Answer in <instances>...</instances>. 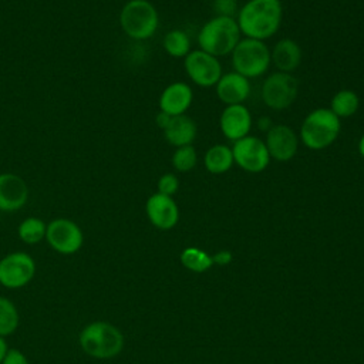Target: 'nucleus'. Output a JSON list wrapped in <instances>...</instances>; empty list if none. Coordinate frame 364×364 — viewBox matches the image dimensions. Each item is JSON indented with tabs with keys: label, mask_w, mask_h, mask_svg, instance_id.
Listing matches in <instances>:
<instances>
[{
	"label": "nucleus",
	"mask_w": 364,
	"mask_h": 364,
	"mask_svg": "<svg viewBox=\"0 0 364 364\" xmlns=\"http://www.w3.org/2000/svg\"><path fill=\"white\" fill-rule=\"evenodd\" d=\"M203 165L210 173H225L233 165L232 148L226 145H213L206 151L203 156Z\"/></svg>",
	"instance_id": "obj_20"
},
{
	"label": "nucleus",
	"mask_w": 364,
	"mask_h": 364,
	"mask_svg": "<svg viewBox=\"0 0 364 364\" xmlns=\"http://www.w3.org/2000/svg\"><path fill=\"white\" fill-rule=\"evenodd\" d=\"M360 105L358 95L351 90H341L336 92L330 102V109L338 118H347L357 112Z\"/></svg>",
	"instance_id": "obj_21"
},
{
	"label": "nucleus",
	"mask_w": 364,
	"mask_h": 364,
	"mask_svg": "<svg viewBox=\"0 0 364 364\" xmlns=\"http://www.w3.org/2000/svg\"><path fill=\"white\" fill-rule=\"evenodd\" d=\"M145 210L149 222L161 230L172 229L179 220V208L176 202L172 196L159 192L148 198Z\"/></svg>",
	"instance_id": "obj_12"
},
{
	"label": "nucleus",
	"mask_w": 364,
	"mask_h": 364,
	"mask_svg": "<svg viewBox=\"0 0 364 364\" xmlns=\"http://www.w3.org/2000/svg\"><path fill=\"white\" fill-rule=\"evenodd\" d=\"M233 162L247 172H262L270 162V155L264 141L247 135L233 142Z\"/></svg>",
	"instance_id": "obj_10"
},
{
	"label": "nucleus",
	"mask_w": 364,
	"mask_h": 364,
	"mask_svg": "<svg viewBox=\"0 0 364 364\" xmlns=\"http://www.w3.org/2000/svg\"><path fill=\"white\" fill-rule=\"evenodd\" d=\"M283 9L280 0H249L237 11V26L247 38L266 40L280 27Z\"/></svg>",
	"instance_id": "obj_1"
},
{
	"label": "nucleus",
	"mask_w": 364,
	"mask_h": 364,
	"mask_svg": "<svg viewBox=\"0 0 364 364\" xmlns=\"http://www.w3.org/2000/svg\"><path fill=\"white\" fill-rule=\"evenodd\" d=\"M222 134L230 139L237 141L249 135L252 129V115L243 104L226 105L220 115Z\"/></svg>",
	"instance_id": "obj_15"
},
{
	"label": "nucleus",
	"mask_w": 364,
	"mask_h": 364,
	"mask_svg": "<svg viewBox=\"0 0 364 364\" xmlns=\"http://www.w3.org/2000/svg\"><path fill=\"white\" fill-rule=\"evenodd\" d=\"M121 330L104 320H95L82 327L78 334L80 348L90 357L108 360L117 357L124 348Z\"/></svg>",
	"instance_id": "obj_2"
},
{
	"label": "nucleus",
	"mask_w": 364,
	"mask_h": 364,
	"mask_svg": "<svg viewBox=\"0 0 364 364\" xmlns=\"http://www.w3.org/2000/svg\"><path fill=\"white\" fill-rule=\"evenodd\" d=\"M213 10L216 16L235 17V14L237 13V1L236 0H213Z\"/></svg>",
	"instance_id": "obj_28"
},
{
	"label": "nucleus",
	"mask_w": 364,
	"mask_h": 364,
	"mask_svg": "<svg viewBox=\"0 0 364 364\" xmlns=\"http://www.w3.org/2000/svg\"><path fill=\"white\" fill-rule=\"evenodd\" d=\"M119 24L131 38L146 40L158 28V11L148 0H129L121 10Z\"/></svg>",
	"instance_id": "obj_5"
},
{
	"label": "nucleus",
	"mask_w": 364,
	"mask_h": 364,
	"mask_svg": "<svg viewBox=\"0 0 364 364\" xmlns=\"http://www.w3.org/2000/svg\"><path fill=\"white\" fill-rule=\"evenodd\" d=\"M171 115L169 114H166V112H164V111H159V114L156 115V125L164 131L166 127H168V124H169V121H171Z\"/></svg>",
	"instance_id": "obj_31"
},
{
	"label": "nucleus",
	"mask_w": 364,
	"mask_h": 364,
	"mask_svg": "<svg viewBox=\"0 0 364 364\" xmlns=\"http://www.w3.org/2000/svg\"><path fill=\"white\" fill-rule=\"evenodd\" d=\"M7 350H9V346H7V343H6V338L0 336V364H1V361H3V357L6 355Z\"/></svg>",
	"instance_id": "obj_33"
},
{
	"label": "nucleus",
	"mask_w": 364,
	"mask_h": 364,
	"mask_svg": "<svg viewBox=\"0 0 364 364\" xmlns=\"http://www.w3.org/2000/svg\"><path fill=\"white\" fill-rule=\"evenodd\" d=\"M46 240L57 253L74 255L81 249L84 235L81 228L74 220L57 218L47 225Z\"/></svg>",
	"instance_id": "obj_9"
},
{
	"label": "nucleus",
	"mask_w": 364,
	"mask_h": 364,
	"mask_svg": "<svg viewBox=\"0 0 364 364\" xmlns=\"http://www.w3.org/2000/svg\"><path fill=\"white\" fill-rule=\"evenodd\" d=\"M28 199V188L24 179L16 173H0V210L16 212Z\"/></svg>",
	"instance_id": "obj_14"
},
{
	"label": "nucleus",
	"mask_w": 364,
	"mask_h": 364,
	"mask_svg": "<svg viewBox=\"0 0 364 364\" xmlns=\"http://www.w3.org/2000/svg\"><path fill=\"white\" fill-rule=\"evenodd\" d=\"M240 30L233 17L216 16L206 21L198 34V43L202 51L220 57L233 51L240 41Z\"/></svg>",
	"instance_id": "obj_3"
},
{
	"label": "nucleus",
	"mask_w": 364,
	"mask_h": 364,
	"mask_svg": "<svg viewBox=\"0 0 364 364\" xmlns=\"http://www.w3.org/2000/svg\"><path fill=\"white\" fill-rule=\"evenodd\" d=\"M196 134L198 128L195 121L185 114L172 117L168 127L164 129L166 141L176 148L183 145H192V142L196 138Z\"/></svg>",
	"instance_id": "obj_18"
},
{
	"label": "nucleus",
	"mask_w": 364,
	"mask_h": 364,
	"mask_svg": "<svg viewBox=\"0 0 364 364\" xmlns=\"http://www.w3.org/2000/svg\"><path fill=\"white\" fill-rule=\"evenodd\" d=\"M193 100L192 88L182 81L169 84L159 97L161 111L169 114L171 117L182 115L191 107Z\"/></svg>",
	"instance_id": "obj_17"
},
{
	"label": "nucleus",
	"mask_w": 364,
	"mask_h": 364,
	"mask_svg": "<svg viewBox=\"0 0 364 364\" xmlns=\"http://www.w3.org/2000/svg\"><path fill=\"white\" fill-rule=\"evenodd\" d=\"M270 64V51L264 41L255 38L240 40L232 51V65L235 71L246 78L264 74Z\"/></svg>",
	"instance_id": "obj_6"
},
{
	"label": "nucleus",
	"mask_w": 364,
	"mask_h": 364,
	"mask_svg": "<svg viewBox=\"0 0 364 364\" xmlns=\"http://www.w3.org/2000/svg\"><path fill=\"white\" fill-rule=\"evenodd\" d=\"M340 129V118L330 108H316L304 118L300 138L307 148L318 151L330 146L337 139Z\"/></svg>",
	"instance_id": "obj_4"
},
{
	"label": "nucleus",
	"mask_w": 364,
	"mask_h": 364,
	"mask_svg": "<svg viewBox=\"0 0 364 364\" xmlns=\"http://www.w3.org/2000/svg\"><path fill=\"white\" fill-rule=\"evenodd\" d=\"M257 127H259L262 131H266V132H267L273 125L270 124V119H269L267 117H262V118L259 119V122H257Z\"/></svg>",
	"instance_id": "obj_32"
},
{
	"label": "nucleus",
	"mask_w": 364,
	"mask_h": 364,
	"mask_svg": "<svg viewBox=\"0 0 364 364\" xmlns=\"http://www.w3.org/2000/svg\"><path fill=\"white\" fill-rule=\"evenodd\" d=\"M196 162H198V154L192 145L179 146L172 155V165L179 172H188L193 169Z\"/></svg>",
	"instance_id": "obj_26"
},
{
	"label": "nucleus",
	"mask_w": 364,
	"mask_h": 364,
	"mask_svg": "<svg viewBox=\"0 0 364 364\" xmlns=\"http://www.w3.org/2000/svg\"><path fill=\"white\" fill-rule=\"evenodd\" d=\"M46 232H47V225L44 223L43 219L36 216L26 218L17 228V235L20 240L27 245L40 243L43 239H46Z\"/></svg>",
	"instance_id": "obj_22"
},
{
	"label": "nucleus",
	"mask_w": 364,
	"mask_h": 364,
	"mask_svg": "<svg viewBox=\"0 0 364 364\" xmlns=\"http://www.w3.org/2000/svg\"><path fill=\"white\" fill-rule=\"evenodd\" d=\"M183 64L189 78L199 87L208 88L216 85L222 77V65L218 57L210 55L202 50L191 51L185 57Z\"/></svg>",
	"instance_id": "obj_11"
},
{
	"label": "nucleus",
	"mask_w": 364,
	"mask_h": 364,
	"mask_svg": "<svg viewBox=\"0 0 364 364\" xmlns=\"http://www.w3.org/2000/svg\"><path fill=\"white\" fill-rule=\"evenodd\" d=\"M216 94L219 100L226 105L242 104L250 94L249 78L237 74L236 71L222 74L216 82Z\"/></svg>",
	"instance_id": "obj_16"
},
{
	"label": "nucleus",
	"mask_w": 364,
	"mask_h": 364,
	"mask_svg": "<svg viewBox=\"0 0 364 364\" xmlns=\"http://www.w3.org/2000/svg\"><path fill=\"white\" fill-rule=\"evenodd\" d=\"M179 189V181L173 173H165L158 181V192L172 196Z\"/></svg>",
	"instance_id": "obj_27"
},
{
	"label": "nucleus",
	"mask_w": 364,
	"mask_h": 364,
	"mask_svg": "<svg viewBox=\"0 0 364 364\" xmlns=\"http://www.w3.org/2000/svg\"><path fill=\"white\" fill-rule=\"evenodd\" d=\"M264 144L270 158L280 162L291 159L299 148L297 135L287 125H273L266 132Z\"/></svg>",
	"instance_id": "obj_13"
},
{
	"label": "nucleus",
	"mask_w": 364,
	"mask_h": 364,
	"mask_svg": "<svg viewBox=\"0 0 364 364\" xmlns=\"http://www.w3.org/2000/svg\"><path fill=\"white\" fill-rule=\"evenodd\" d=\"M232 259H233V255L229 250H220L212 256V262L219 266L229 264L232 262Z\"/></svg>",
	"instance_id": "obj_30"
},
{
	"label": "nucleus",
	"mask_w": 364,
	"mask_h": 364,
	"mask_svg": "<svg viewBox=\"0 0 364 364\" xmlns=\"http://www.w3.org/2000/svg\"><path fill=\"white\" fill-rule=\"evenodd\" d=\"M358 152H360V155L364 158V135L361 136V139H360V142H358Z\"/></svg>",
	"instance_id": "obj_34"
},
{
	"label": "nucleus",
	"mask_w": 364,
	"mask_h": 364,
	"mask_svg": "<svg viewBox=\"0 0 364 364\" xmlns=\"http://www.w3.org/2000/svg\"><path fill=\"white\" fill-rule=\"evenodd\" d=\"M181 262L182 264L196 273L206 272L212 264V256H209L206 252L198 249V247H186L181 253Z\"/></svg>",
	"instance_id": "obj_24"
},
{
	"label": "nucleus",
	"mask_w": 364,
	"mask_h": 364,
	"mask_svg": "<svg viewBox=\"0 0 364 364\" xmlns=\"http://www.w3.org/2000/svg\"><path fill=\"white\" fill-rule=\"evenodd\" d=\"M36 274V262L26 252H11L0 259V284L7 289L27 286Z\"/></svg>",
	"instance_id": "obj_8"
},
{
	"label": "nucleus",
	"mask_w": 364,
	"mask_h": 364,
	"mask_svg": "<svg viewBox=\"0 0 364 364\" xmlns=\"http://www.w3.org/2000/svg\"><path fill=\"white\" fill-rule=\"evenodd\" d=\"M0 287H1V284H0Z\"/></svg>",
	"instance_id": "obj_35"
},
{
	"label": "nucleus",
	"mask_w": 364,
	"mask_h": 364,
	"mask_svg": "<svg viewBox=\"0 0 364 364\" xmlns=\"http://www.w3.org/2000/svg\"><path fill=\"white\" fill-rule=\"evenodd\" d=\"M299 92V82L290 73H273L262 85V100L272 109H286Z\"/></svg>",
	"instance_id": "obj_7"
},
{
	"label": "nucleus",
	"mask_w": 364,
	"mask_h": 364,
	"mask_svg": "<svg viewBox=\"0 0 364 364\" xmlns=\"http://www.w3.org/2000/svg\"><path fill=\"white\" fill-rule=\"evenodd\" d=\"M1 364H28L26 354L18 348H9Z\"/></svg>",
	"instance_id": "obj_29"
},
{
	"label": "nucleus",
	"mask_w": 364,
	"mask_h": 364,
	"mask_svg": "<svg viewBox=\"0 0 364 364\" xmlns=\"http://www.w3.org/2000/svg\"><path fill=\"white\" fill-rule=\"evenodd\" d=\"M164 48L172 57H186L191 53L188 34L182 30H171L164 38Z\"/></svg>",
	"instance_id": "obj_25"
},
{
	"label": "nucleus",
	"mask_w": 364,
	"mask_h": 364,
	"mask_svg": "<svg viewBox=\"0 0 364 364\" xmlns=\"http://www.w3.org/2000/svg\"><path fill=\"white\" fill-rule=\"evenodd\" d=\"M270 60L282 73H291L300 65L301 61V48L291 38L279 40L273 51L270 53Z\"/></svg>",
	"instance_id": "obj_19"
},
{
	"label": "nucleus",
	"mask_w": 364,
	"mask_h": 364,
	"mask_svg": "<svg viewBox=\"0 0 364 364\" xmlns=\"http://www.w3.org/2000/svg\"><path fill=\"white\" fill-rule=\"evenodd\" d=\"M20 324V314L16 304L7 299L0 296V336L7 337L13 334Z\"/></svg>",
	"instance_id": "obj_23"
}]
</instances>
